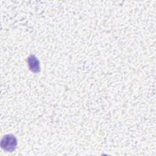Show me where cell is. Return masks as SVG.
Returning <instances> with one entry per match:
<instances>
[{
	"mask_svg": "<svg viewBox=\"0 0 156 156\" xmlns=\"http://www.w3.org/2000/svg\"><path fill=\"white\" fill-rule=\"evenodd\" d=\"M1 146L4 150L8 152H13L16 147L17 140L12 135H6L2 138Z\"/></svg>",
	"mask_w": 156,
	"mask_h": 156,
	"instance_id": "obj_1",
	"label": "cell"
},
{
	"mask_svg": "<svg viewBox=\"0 0 156 156\" xmlns=\"http://www.w3.org/2000/svg\"><path fill=\"white\" fill-rule=\"evenodd\" d=\"M27 64L30 71L33 73H37L40 70V62L38 58L34 55H30L27 58Z\"/></svg>",
	"mask_w": 156,
	"mask_h": 156,
	"instance_id": "obj_2",
	"label": "cell"
}]
</instances>
